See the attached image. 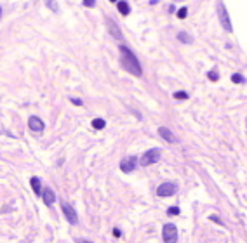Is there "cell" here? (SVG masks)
Returning a JSON list of instances; mask_svg holds the SVG:
<instances>
[{"label": "cell", "instance_id": "9", "mask_svg": "<svg viewBox=\"0 0 247 243\" xmlns=\"http://www.w3.org/2000/svg\"><path fill=\"white\" fill-rule=\"evenodd\" d=\"M106 26H108V31H110V35H112L113 38H117V40H124L122 31H120L118 24H117L113 19H106Z\"/></svg>", "mask_w": 247, "mask_h": 243}, {"label": "cell", "instance_id": "12", "mask_svg": "<svg viewBox=\"0 0 247 243\" xmlns=\"http://www.w3.org/2000/svg\"><path fill=\"white\" fill-rule=\"evenodd\" d=\"M30 184H31V189L35 191V194L40 196V194H42V181H40V177L33 175V177L30 179Z\"/></svg>", "mask_w": 247, "mask_h": 243}, {"label": "cell", "instance_id": "26", "mask_svg": "<svg viewBox=\"0 0 247 243\" xmlns=\"http://www.w3.org/2000/svg\"><path fill=\"white\" fill-rule=\"evenodd\" d=\"M77 243H92V242H89V240H78Z\"/></svg>", "mask_w": 247, "mask_h": 243}, {"label": "cell", "instance_id": "8", "mask_svg": "<svg viewBox=\"0 0 247 243\" xmlns=\"http://www.w3.org/2000/svg\"><path fill=\"white\" fill-rule=\"evenodd\" d=\"M158 135H160L162 139H165L169 144H177V142H179V139H177L174 134L171 132V129H167V127H158Z\"/></svg>", "mask_w": 247, "mask_h": 243}, {"label": "cell", "instance_id": "11", "mask_svg": "<svg viewBox=\"0 0 247 243\" xmlns=\"http://www.w3.org/2000/svg\"><path fill=\"white\" fill-rule=\"evenodd\" d=\"M28 127H30L31 132H42L45 125H44V122H42L38 116H30V118H28Z\"/></svg>", "mask_w": 247, "mask_h": 243}, {"label": "cell", "instance_id": "10", "mask_svg": "<svg viewBox=\"0 0 247 243\" xmlns=\"http://www.w3.org/2000/svg\"><path fill=\"white\" fill-rule=\"evenodd\" d=\"M42 200H44V203L47 205V207H51V205H54V202H56V194H54V191H52L51 188H42Z\"/></svg>", "mask_w": 247, "mask_h": 243}, {"label": "cell", "instance_id": "28", "mask_svg": "<svg viewBox=\"0 0 247 243\" xmlns=\"http://www.w3.org/2000/svg\"><path fill=\"white\" fill-rule=\"evenodd\" d=\"M110 2H118V0H110Z\"/></svg>", "mask_w": 247, "mask_h": 243}, {"label": "cell", "instance_id": "4", "mask_svg": "<svg viewBox=\"0 0 247 243\" xmlns=\"http://www.w3.org/2000/svg\"><path fill=\"white\" fill-rule=\"evenodd\" d=\"M176 193H177V184L172 182V181H165V182H162V184L157 188V194H158L160 198L174 196Z\"/></svg>", "mask_w": 247, "mask_h": 243}, {"label": "cell", "instance_id": "13", "mask_svg": "<svg viewBox=\"0 0 247 243\" xmlns=\"http://www.w3.org/2000/svg\"><path fill=\"white\" fill-rule=\"evenodd\" d=\"M117 9H118V12H122L124 16H127V14L131 12V5H129L125 0H118V2H117Z\"/></svg>", "mask_w": 247, "mask_h": 243}, {"label": "cell", "instance_id": "7", "mask_svg": "<svg viewBox=\"0 0 247 243\" xmlns=\"http://www.w3.org/2000/svg\"><path fill=\"white\" fill-rule=\"evenodd\" d=\"M138 167V156H125L120 162V170L124 174H131Z\"/></svg>", "mask_w": 247, "mask_h": 243}, {"label": "cell", "instance_id": "15", "mask_svg": "<svg viewBox=\"0 0 247 243\" xmlns=\"http://www.w3.org/2000/svg\"><path fill=\"white\" fill-rule=\"evenodd\" d=\"M104 125H106V122H104L103 118H94L92 120V127L96 129V130H103Z\"/></svg>", "mask_w": 247, "mask_h": 243}, {"label": "cell", "instance_id": "2", "mask_svg": "<svg viewBox=\"0 0 247 243\" xmlns=\"http://www.w3.org/2000/svg\"><path fill=\"white\" fill-rule=\"evenodd\" d=\"M160 156H162V149H160V148H153V149H148V151L143 153L139 163H141L143 167H150V165H153V163L158 162Z\"/></svg>", "mask_w": 247, "mask_h": 243}, {"label": "cell", "instance_id": "27", "mask_svg": "<svg viewBox=\"0 0 247 243\" xmlns=\"http://www.w3.org/2000/svg\"><path fill=\"white\" fill-rule=\"evenodd\" d=\"M0 18H2V7H0Z\"/></svg>", "mask_w": 247, "mask_h": 243}, {"label": "cell", "instance_id": "3", "mask_svg": "<svg viewBox=\"0 0 247 243\" xmlns=\"http://www.w3.org/2000/svg\"><path fill=\"white\" fill-rule=\"evenodd\" d=\"M162 240L164 243H177V228L176 224L167 222L162 228Z\"/></svg>", "mask_w": 247, "mask_h": 243}, {"label": "cell", "instance_id": "22", "mask_svg": "<svg viewBox=\"0 0 247 243\" xmlns=\"http://www.w3.org/2000/svg\"><path fill=\"white\" fill-rule=\"evenodd\" d=\"M209 219H211L212 222H216V224H225L221 219H219V217H217V215H214V214H212V215H209Z\"/></svg>", "mask_w": 247, "mask_h": 243}, {"label": "cell", "instance_id": "18", "mask_svg": "<svg viewBox=\"0 0 247 243\" xmlns=\"http://www.w3.org/2000/svg\"><path fill=\"white\" fill-rule=\"evenodd\" d=\"M167 215H171V217L179 215V208H177V207H169V208H167Z\"/></svg>", "mask_w": 247, "mask_h": 243}, {"label": "cell", "instance_id": "1", "mask_svg": "<svg viewBox=\"0 0 247 243\" xmlns=\"http://www.w3.org/2000/svg\"><path fill=\"white\" fill-rule=\"evenodd\" d=\"M118 51H120V63H122L124 70L129 71L134 77H141L143 75V70H141V64L138 61V56L127 45H124V43L118 45Z\"/></svg>", "mask_w": 247, "mask_h": 243}, {"label": "cell", "instance_id": "19", "mask_svg": "<svg viewBox=\"0 0 247 243\" xmlns=\"http://www.w3.org/2000/svg\"><path fill=\"white\" fill-rule=\"evenodd\" d=\"M186 14H188V9H186V7H181V9L177 10V14H176V16H177L179 19H185Z\"/></svg>", "mask_w": 247, "mask_h": 243}, {"label": "cell", "instance_id": "20", "mask_svg": "<svg viewBox=\"0 0 247 243\" xmlns=\"http://www.w3.org/2000/svg\"><path fill=\"white\" fill-rule=\"evenodd\" d=\"M207 77H209V80H211V82H217V78H219V75H217L216 70L209 71V75H207Z\"/></svg>", "mask_w": 247, "mask_h": 243}, {"label": "cell", "instance_id": "5", "mask_svg": "<svg viewBox=\"0 0 247 243\" xmlns=\"http://www.w3.org/2000/svg\"><path fill=\"white\" fill-rule=\"evenodd\" d=\"M217 14H219V21H221V26L225 28V30L230 33V31H233V26H231V21H230V16H228L226 12V7H225V4L219 0L217 2Z\"/></svg>", "mask_w": 247, "mask_h": 243}, {"label": "cell", "instance_id": "6", "mask_svg": "<svg viewBox=\"0 0 247 243\" xmlns=\"http://www.w3.org/2000/svg\"><path fill=\"white\" fill-rule=\"evenodd\" d=\"M61 208H63V214H64V217H66V221L73 226H77L78 224V215L75 212V208H73L70 203H66L64 200L61 202Z\"/></svg>", "mask_w": 247, "mask_h": 243}, {"label": "cell", "instance_id": "25", "mask_svg": "<svg viewBox=\"0 0 247 243\" xmlns=\"http://www.w3.org/2000/svg\"><path fill=\"white\" fill-rule=\"evenodd\" d=\"M113 236H115V238H120V229H118V228H115V229H113Z\"/></svg>", "mask_w": 247, "mask_h": 243}, {"label": "cell", "instance_id": "14", "mask_svg": "<svg viewBox=\"0 0 247 243\" xmlns=\"http://www.w3.org/2000/svg\"><path fill=\"white\" fill-rule=\"evenodd\" d=\"M177 40L181 42V43H192L193 42V37L190 33H186V31H179L177 33Z\"/></svg>", "mask_w": 247, "mask_h": 243}, {"label": "cell", "instance_id": "17", "mask_svg": "<svg viewBox=\"0 0 247 243\" xmlns=\"http://www.w3.org/2000/svg\"><path fill=\"white\" fill-rule=\"evenodd\" d=\"M231 82H233V83H246V78H244L242 75L235 73V75H231Z\"/></svg>", "mask_w": 247, "mask_h": 243}, {"label": "cell", "instance_id": "21", "mask_svg": "<svg viewBox=\"0 0 247 243\" xmlns=\"http://www.w3.org/2000/svg\"><path fill=\"white\" fill-rule=\"evenodd\" d=\"M172 97H176V99H181V101H185V99H188V94L186 92H174V96Z\"/></svg>", "mask_w": 247, "mask_h": 243}, {"label": "cell", "instance_id": "23", "mask_svg": "<svg viewBox=\"0 0 247 243\" xmlns=\"http://www.w3.org/2000/svg\"><path fill=\"white\" fill-rule=\"evenodd\" d=\"M82 4L85 7H94L96 5V0H82Z\"/></svg>", "mask_w": 247, "mask_h": 243}, {"label": "cell", "instance_id": "24", "mask_svg": "<svg viewBox=\"0 0 247 243\" xmlns=\"http://www.w3.org/2000/svg\"><path fill=\"white\" fill-rule=\"evenodd\" d=\"M70 101H72L73 104H75V106H82V101H80V99H77V97H72Z\"/></svg>", "mask_w": 247, "mask_h": 243}, {"label": "cell", "instance_id": "16", "mask_svg": "<svg viewBox=\"0 0 247 243\" xmlns=\"http://www.w3.org/2000/svg\"><path fill=\"white\" fill-rule=\"evenodd\" d=\"M44 2H45V5H47L51 10H54V12H59V7H58L56 0H44Z\"/></svg>", "mask_w": 247, "mask_h": 243}]
</instances>
